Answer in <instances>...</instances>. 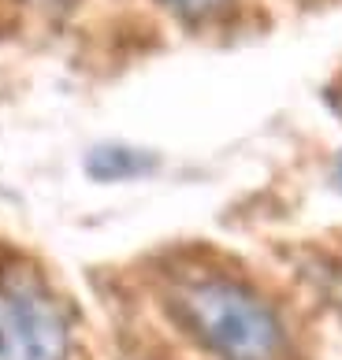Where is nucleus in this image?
Wrapping results in <instances>:
<instances>
[{"label": "nucleus", "instance_id": "7ed1b4c3", "mask_svg": "<svg viewBox=\"0 0 342 360\" xmlns=\"http://www.w3.org/2000/svg\"><path fill=\"white\" fill-rule=\"evenodd\" d=\"M164 4H171L175 11H182V15H205V11H213L223 0H164Z\"/></svg>", "mask_w": 342, "mask_h": 360}, {"label": "nucleus", "instance_id": "f257e3e1", "mask_svg": "<svg viewBox=\"0 0 342 360\" xmlns=\"http://www.w3.org/2000/svg\"><path fill=\"white\" fill-rule=\"evenodd\" d=\"M179 316L223 360H275L283 345L279 319L260 297L227 278H201L179 290Z\"/></svg>", "mask_w": 342, "mask_h": 360}, {"label": "nucleus", "instance_id": "f03ea898", "mask_svg": "<svg viewBox=\"0 0 342 360\" xmlns=\"http://www.w3.org/2000/svg\"><path fill=\"white\" fill-rule=\"evenodd\" d=\"M68 323L60 304L30 271L0 278V360H63Z\"/></svg>", "mask_w": 342, "mask_h": 360}]
</instances>
